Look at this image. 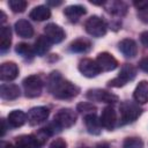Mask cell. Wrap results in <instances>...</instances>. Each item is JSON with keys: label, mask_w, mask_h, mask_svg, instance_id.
<instances>
[{"label": "cell", "mask_w": 148, "mask_h": 148, "mask_svg": "<svg viewBox=\"0 0 148 148\" xmlns=\"http://www.w3.org/2000/svg\"><path fill=\"white\" fill-rule=\"evenodd\" d=\"M86 97L91 102H101V103H116L118 102V96L104 90V89H90L87 91Z\"/></svg>", "instance_id": "cell-7"}, {"label": "cell", "mask_w": 148, "mask_h": 148, "mask_svg": "<svg viewBox=\"0 0 148 148\" xmlns=\"http://www.w3.org/2000/svg\"><path fill=\"white\" fill-rule=\"evenodd\" d=\"M15 143L17 148H42L43 143L37 135L24 134L20 135L15 139Z\"/></svg>", "instance_id": "cell-12"}, {"label": "cell", "mask_w": 148, "mask_h": 148, "mask_svg": "<svg viewBox=\"0 0 148 148\" xmlns=\"http://www.w3.org/2000/svg\"><path fill=\"white\" fill-rule=\"evenodd\" d=\"M138 17L143 22V23H147L148 24V6L138 10Z\"/></svg>", "instance_id": "cell-32"}, {"label": "cell", "mask_w": 148, "mask_h": 148, "mask_svg": "<svg viewBox=\"0 0 148 148\" xmlns=\"http://www.w3.org/2000/svg\"><path fill=\"white\" fill-rule=\"evenodd\" d=\"M133 97L138 104L148 103V81H140L133 92Z\"/></svg>", "instance_id": "cell-19"}, {"label": "cell", "mask_w": 148, "mask_h": 148, "mask_svg": "<svg viewBox=\"0 0 148 148\" xmlns=\"http://www.w3.org/2000/svg\"><path fill=\"white\" fill-rule=\"evenodd\" d=\"M76 110H77L79 112H84V113H86V112H89V113H94V111L96 110V106L92 105V104L89 103V102H81V103L77 104Z\"/></svg>", "instance_id": "cell-30"}, {"label": "cell", "mask_w": 148, "mask_h": 148, "mask_svg": "<svg viewBox=\"0 0 148 148\" xmlns=\"http://www.w3.org/2000/svg\"><path fill=\"white\" fill-rule=\"evenodd\" d=\"M8 5L14 13H23L28 6V2L24 0H9Z\"/></svg>", "instance_id": "cell-28"}, {"label": "cell", "mask_w": 148, "mask_h": 148, "mask_svg": "<svg viewBox=\"0 0 148 148\" xmlns=\"http://www.w3.org/2000/svg\"><path fill=\"white\" fill-rule=\"evenodd\" d=\"M120 124L125 125V124H130L134 120H136L140 114H141V108L130 101H125L120 104Z\"/></svg>", "instance_id": "cell-2"}, {"label": "cell", "mask_w": 148, "mask_h": 148, "mask_svg": "<svg viewBox=\"0 0 148 148\" xmlns=\"http://www.w3.org/2000/svg\"><path fill=\"white\" fill-rule=\"evenodd\" d=\"M47 89L58 99H71L80 92V88L77 86L64 79L57 71H53L49 75Z\"/></svg>", "instance_id": "cell-1"}, {"label": "cell", "mask_w": 148, "mask_h": 148, "mask_svg": "<svg viewBox=\"0 0 148 148\" xmlns=\"http://www.w3.org/2000/svg\"><path fill=\"white\" fill-rule=\"evenodd\" d=\"M96 62L99 66L101 71H103V72H110L118 67L117 59L111 53H108V52L98 53V56L96 58Z\"/></svg>", "instance_id": "cell-11"}, {"label": "cell", "mask_w": 148, "mask_h": 148, "mask_svg": "<svg viewBox=\"0 0 148 148\" xmlns=\"http://www.w3.org/2000/svg\"><path fill=\"white\" fill-rule=\"evenodd\" d=\"M0 14H1V22H2V23H3V22H5V21H6V15H5V13H3V12H2V10H1V12H0Z\"/></svg>", "instance_id": "cell-40"}, {"label": "cell", "mask_w": 148, "mask_h": 148, "mask_svg": "<svg viewBox=\"0 0 148 148\" xmlns=\"http://www.w3.org/2000/svg\"><path fill=\"white\" fill-rule=\"evenodd\" d=\"M1 148H17V147H14L13 145L7 143V142H1Z\"/></svg>", "instance_id": "cell-37"}, {"label": "cell", "mask_w": 148, "mask_h": 148, "mask_svg": "<svg viewBox=\"0 0 148 148\" xmlns=\"http://www.w3.org/2000/svg\"><path fill=\"white\" fill-rule=\"evenodd\" d=\"M82 148H88V147H82Z\"/></svg>", "instance_id": "cell-41"}, {"label": "cell", "mask_w": 148, "mask_h": 148, "mask_svg": "<svg viewBox=\"0 0 148 148\" xmlns=\"http://www.w3.org/2000/svg\"><path fill=\"white\" fill-rule=\"evenodd\" d=\"M76 121V113L68 108L65 109H60L54 118H53V123L59 127V128H68L72 127Z\"/></svg>", "instance_id": "cell-6"}, {"label": "cell", "mask_w": 148, "mask_h": 148, "mask_svg": "<svg viewBox=\"0 0 148 148\" xmlns=\"http://www.w3.org/2000/svg\"><path fill=\"white\" fill-rule=\"evenodd\" d=\"M15 51H16V53H18L20 56H22L23 58H27V59L28 58L31 59L34 57V54H35L34 47H31L27 43H20V44H17L16 47H15Z\"/></svg>", "instance_id": "cell-27"}, {"label": "cell", "mask_w": 148, "mask_h": 148, "mask_svg": "<svg viewBox=\"0 0 148 148\" xmlns=\"http://www.w3.org/2000/svg\"><path fill=\"white\" fill-rule=\"evenodd\" d=\"M139 68L146 73H148V57H145L142 58L140 61H139Z\"/></svg>", "instance_id": "cell-33"}, {"label": "cell", "mask_w": 148, "mask_h": 148, "mask_svg": "<svg viewBox=\"0 0 148 148\" xmlns=\"http://www.w3.org/2000/svg\"><path fill=\"white\" fill-rule=\"evenodd\" d=\"M51 16V10L49 9V7L40 5V6H36L29 14V17L32 18L34 21H45Z\"/></svg>", "instance_id": "cell-22"}, {"label": "cell", "mask_w": 148, "mask_h": 148, "mask_svg": "<svg viewBox=\"0 0 148 148\" xmlns=\"http://www.w3.org/2000/svg\"><path fill=\"white\" fill-rule=\"evenodd\" d=\"M91 47V43L86 38H77L73 40L69 45V50L75 53H84L89 51Z\"/></svg>", "instance_id": "cell-24"}, {"label": "cell", "mask_w": 148, "mask_h": 148, "mask_svg": "<svg viewBox=\"0 0 148 148\" xmlns=\"http://www.w3.org/2000/svg\"><path fill=\"white\" fill-rule=\"evenodd\" d=\"M96 148H110V146L106 142H102V143H98L96 146Z\"/></svg>", "instance_id": "cell-39"}, {"label": "cell", "mask_w": 148, "mask_h": 148, "mask_svg": "<svg viewBox=\"0 0 148 148\" xmlns=\"http://www.w3.org/2000/svg\"><path fill=\"white\" fill-rule=\"evenodd\" d=\"M84 29L90 36L98 38V37H103L106 34L108 27H106V23L104 22L103 18H101L99 16L94 15V16H90L86 21Z\"/></svg>", "instance_id": "cell-4"}, {"label": "cell", "mask_w": 148, "mask_h": 148, "mask_svg": "<svg viewBox=\"0 0 148 148\" xmlns=\"http://www.w3.org/2000/svg\"><path fill=\"white\" fill-rule=\"evenodd\" d=\"M27 120H28L27 114L21 110H14L7 117V121L12 127H21L22 125L25 124Z\"/></svg>", "instance_id": "cell-21"}, {"label": "cell", "mask_w": 148, "mask_h": 148, "mask_svg": "<svg viewBox=\"0 0 148 148\" xmlns=\"http://www.w3.org/2000/svg\"><path fill=\"white\" fill-rule=\"evenodd\" d=\"M12 43V30L9 27L3 25L0 30V49L1 51H6L9 49Z\"/></svg>", "instance_id": "cell-25"}, {"label": "cell", "mask_w": 148, "mask_h": 148, "mask_svg": "<svg viewBox=\"0 0 148 148\" xmlns=\"http://www.w3.org/2000/svg\"><path fill=\"white\" fill-rule=\"evenodd\" d=\"M18 75V67L13 61H7L0 66V79L2 81H13Z\"/></svg>", "instance_id": "cell-13"}, {"label": "cell", "mask_w": 148, "mask_h": 148, "mask_svg": "<svg viewBox=\"0 0 148 148\" xmlns=\"http://www.w3.org/2000/svg\"><path fill=\"white\" fill-rule=\"evenodd\" d=\"M119 51L126 57V58H134L138 54V45L135 40L131 38H125L118 43Z\"/></svg>", "instance_id": "cell-16"}, {"label": "cell", "mask_w": 148, "mask_h": 148, "mask_svg": "<svg viewBox=\"0 0 148 148\" xmlns=\"http://www.w3.org/2000/svg\"><path fill=\"white\" fill-rule=\"evenodd\" d=\"M87 13V9L84 6L81 5H71L64 9L65 16L71 21V22H76L81 16H83Z\"/></svg>", "instance_id": "cell-18"}, {"label": "cell", "mask_w": 148, "mask_h": 148, "mask_svg": "<svg viewBox=\"0 0 148 148\" xmlns=\"http://www.w3.org/2000/svg\"><path fill=\"white\" fill-rule=\"evenodd\" d=\"M49 109L45 106H35L32 109H30L28 111L27 118H28V123L31 126L38 125L43 121H45L49 117Z\"/></svg>", "instance_id": "cell-10"}, {"label": "cell", "mask_w": 148, "mask_h": 148, "mask_svg": "<svg viewBox=\"0 0 148 148\" xmlns=\"http://www.w3.org/2000/svg\"><path fill=\"white\" fill-rule=\"evenodd\" d=\"M34 52L37 56H44L51 47V42L47 39L46 36H39L34 44Z\"/></svg>", "instance_id": "cell-23"}, {"label": "cell", "mask_w": 148, "mask_h": 148, "mask_svg": "<svg viewBox=\"0 0 148 148\" xmlns=\"http://www.w3.org/2000/svg\"><path fill=\"white\" fill-rule=\"evenodd\" d=\"M21 91L18 86L14 84V83H3L0 87V96L2 99L6 101H10V99H15L20 96Z\"/></svg>", "instance_id": "cell-17"}, {"label": "cell", "mask_w": 148, "mask_h": 148, "mask_svg": "<svg viewBox=\"0 0 148 148\" xmlns=\"http://www.w3.org/2000/svg\"><path fill=\"white\" fill-rule=\"evenodd\" d=\"M135 76H136V68L131 64H125L121 67L119 75L109 81V86L114 88H120L125 86L128 81H132Z\"/></svg>", "instance_id": "cell-3"}, {"label": "cell", "mask_w": 148, "mask_h": 148, "mask_svg": "<svg viewBox=\"0 0 148 148\" xmlns=\"http://www.w3.org/2000/svg\"><path fill=\"white\" fill-rule=\"evenodd\" d=\"M140 40H141L142 45H145L146 47H148V31H143L140 35Z\"/></svg>", "instance_id": "cell-35"}, {"label": "cell", "mask_w": 148, "mask_h": 148, "mask_svg": "<svg viewBox=\"0 0 148 148\" xmlns=\"http://www.w3.org/2000/svg\"><path fill=\"white\" fill-rule=\"evenodd\" d=\"M62 3V1H47V5L51 6H60Z\"/></svg>", "instance_id": "cell-38"}, {"label": "cell", "mask_w": 148, "mask_h": 148, "mask_svg": "<svg viewBox=\"0 0 148 148\" xmlns=\"http://www.w3.org/2000/svg\"><path fill=\"white\" fill-rule=\"evenodd\" d=\"M44 32H45V36L47 37V39L51 43H54V44L61 43L66 37V34H65L64 29L60 25L56 24V23L46 24L45 28H44Z\"/></svg>", "instance_id": "cell-9"}, {"label": "cell", "mask_w": 148, "mask_h": 148, "mask_svg": "<svg viewBox=\"0 0 148 148\" xmlns=\"http://www.w3.org/2000/svg\"><path fill=\"white\" fill-rule=\"evenodd\" d=\"M50 148H67V143L64 139H54L51 142Z\"/></svg>", "instance_id": "cell-31"}, {"label": "cell", "mask_w": 148, "mask_h": 148, "mask_svg": "<svg viewBox=\"0 0 148 148\" xmlns=\"http://www.w3.org/2000/svg\"><path fill=\"white\" fill-rule=\"evenodd\" d=\"M1 125H2V127H1L0 136H3V135H5V133H6V121H5V119H1Z\"/></svg>", "instance_id": "cell-36"}, {"label": "cell", "mask_w": 148, "mask_h": 148, "mask_svg": "<svg viewBox=\"0 0 148 148\" xmlns=\"http://www.w3.org/2000/svg\"><path fill=\"white\" fill-rule=\"evenodd\" d=\"M79 71L86 77H95L102 72L96 60H92L89 58H84L79 62Z\"/></svg>", "instance_id": "cell-8"}, {"label": "cell", "mask_w": 148, "mask_h": 148, "mask_svg": "<svg viewBox=\"0 0 148 148\" xmlns=\"http://www.w3.org/2000/svg\"><path fill=\"white\" fill-rule=\"evenodd\" d=\"M23 89H24V95L29 98H35L38 97L42 92L43 89V81L40 76L38 75H30L27 76L23 80Z\"/></svg>", "instance_id": "cell-5"}, {"label": "cell", "mask_w": 148, "mask_h": 148, "mask_svg": "<svg viewBox=\"0 0 148 148\" xmlns=\"http://www.w3.org/2000/svg\"><path fill=\"white\" fill-rule=\"evenodd\" d=\"M133 5L135 6V8H136L138 10H140V9H142V8H145V7L148 6V0H143V1H134Z\"/></svg>", "instance_id": "cell-34"}, {"label": "cell", "mask_w": 148, "mask_h": 148, "mask_svg": "<svg viewBox=\"0 0 148 148\" xmlns=\"http://www.w3.org/2000/svg\"><path fill=\"white\" fill-rule=\"evenodd\" d=\"M99 120H101V124L103 127H105L109 131L113 130V127L116 126V123H117V113H116L114 109L112 106H105L102 111Z\"/></svg>", "instance_id": "cell-14"}, {"label": "cell", "mask_w": 148, "mask_h": 148, "mask_svg": "<svg viewBox=\"0 0 148 148\" xmlns=\"http://www.w3.org/2000/svg\"><path fill=\"white\" fill-rule=\"evenodd\" d=\"M84 126L89 134L98 135L101 133L102 124H101L99 118L95 113H88L84 116Z\"/></svg>", "instance_id": "cell-15"}, {"label": "cell", "mask_w": 148, "mask_h": 148, "mask_svg": "<svg viewBox=\"0 0 148 148\" xmlns=\"http://www.w3.org/2000/svg\"><path fill=\"white\" fill-rule=\"evenodd\" d=\"M142 147H143L142 140L136 136L126 138L123 143V148H142Z\"/></svg>", "instance_id": "cell-29"}, {"label": "cell", "mask_w": 148, "mask_h": 148, "mask_svg": "<svg viewBox=\"0 0 148 148\" xmlns=\"http://www.w3.org/2000/svg\"><path fill=\"white\" fill-rule=\"evenodd\" d=\"M15 31L16 34L20 36V37H23V38H30L32 37L34 35V28L31 25V23L24 18L22 20H18L15 22Z\"/></svg>", "instance_id": "cell-20"}, {"label": "cell", "mask_w": 148, "mask_h": 148, "mask_svg": "<svg viewBox=\"0 0 148 148\" xmlns=\"http://www.w3.org/2000/svg\"><path fill=\"white\" fill-rule=\"evenodd\" d=\"M106 10L113 15L124 16L127 12V6L121 1H112V2H109V7L106 8Z\"/></svg>", "instance_id": "cell-26"}]
</instances>
